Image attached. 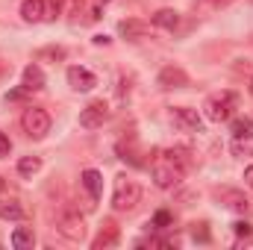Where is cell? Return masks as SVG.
<instances>
[{
  "label": "cell",
  "mask_w": 253,
  "mask_h": 250,
  "mask_svg": "<svg viewBox=\"0 0 253 250\" xmlns=\"http://www.w3.org/2000/svg\"><path fill=\"white\" fill-rule=\"evenodd\" d=\"M236 109H239V94H236V91H227V88L209 94L206 103H203V115H206L209 121H215V124L230 121V118L236 115Z\"/></svg>",
  "instance_id": "1"
},
{
  "label": "cell",
  "mask_w": 253,
  "mask_h": 250,
  "mask_svg": "<svg viewBox=\"0 0 253 250\" xmlns=\"http://www.w3.org/2000/svg\"><path fill=\"white\" fill-rule=\"evenodd\" d=\"M141 203V186L135 180H129L126 174L115 177V188H112V209L115 212H132Z\"/></svg>",
  "instance_id": "2"
},
{
  "label": "cell",
  "mask_w": 253,
  "mask_h": 250,
  "mask_svg": "<svg viewBox=\"0 0 253 250\" xmlns=\"http://www.w3.org/2000/svg\"><path fill=\"white\" fill-rule=\"evenodd\" d=\"M150 174H153V183H156L159 188H174L183 177H186V171H183L180 165H174L165 153L153 156V162H150Z\"/></svg>",
  "instance_id": "3"
},
{
  "label": "cell",
  "mask_w": 253,
  "mask_h": 250,
  "mask_svg": "<svg viewBox=\"0 0 253 250\" xmlns=\"http://www.w3.org/2000/svg\"><path fill=\"white\" fill-rule=\"evenodd\" d=\"M21 129L27 132V138H44L50 132V115L42 109V106H27L24 115H21Z\"/></svg>",
  "instance_id": "4"
},
{
  "label": "cell",
  "mask_w": 253,
  "mask_h": 250,
  "mask_svg": "<svg viewBox=\"0 0 253 250\" xmlns=\"http://www.w3.org/2000/svg\"><path fill=\"white\" fill-rule=\"evenodd\" d=\"M56 230L68 242H83L85 239V221L77 212H59L56 215Z\"/></svg>",
  "instance_id": "5"
},
{
  "label": "cell",
  "mask_w": 253,
  "mask_h": 250,
  "mask_svg": "<svg viewBox=\"0 0 253 250\" xmlns=\"http://www.w3.org/2000/svg\"><path fill=\"white\" fill-rule=\"evenodd\" d=\"M215 197H218V203H224L230 212H239V215H248L253 209L251 197L239 188H215Z\"/></svg>",
  "instance_id": "6"
},
{
  "label": "cell",
  "mask_w": 253,
  "mask_h": 250,
  "mask_svg": "<svg viewBox=\"0 0 253 250\" xmlns=\"http://www.w3.org/2000/svg\"><path fill=\"white\" fill-rule=\"evenodd\" d=\"M106 118H109V103H106V100H91V103L80 112V126L97 129V126H103Z\"/></svg>",
  "instance_id": "7"
},
{
  "label": "cell",
  "mask_w": 253,
  "mask_h": 250,
  "mask_svg": "<svg viewBox=\"0 0 253 250\" xmlns=\"http://www.w3.org/2000/svg\"><path fill=\"white\" fill-rule=\"evenodd\" d=\"M171 124L177 126V129H183V132H200V115H197V109H189V106H174L171 109Z\"/></svg>",
  "instance_id": "8"
},
{
  "label": "cell",
  "mask_w": 253,
  "mask_h": 250,
  "mask_svg": "<svg viewBox=\"0 0 253 250\" xmlns=\"http://www.w3.org/2000/svg\"><path fill=\"white\" fill-rule=\"evenodd\" d=\"M156 83H159V88H165V91H171V88H186V85H189V74H186L183 68H177V65H165V68L159 71Z\"/></svg>",
  "instance_id": "9"
},
{
  "label": "cell",
  "mask_w": 253,
  "mask_h": 250,
  "mask_svg": "<svg viewBox=\"0 0 253 250\" xmlns=\"http://www.w3.org/2000/svg\"><path fill=\"white\" fill-rule=\"evenodd\" d=\"M21 18H24L27 24H42V21L53 18V15H50L47 0H24V3H21Z\"/></svg>",
  "instance_id": "10"
},
{
  "label": "cell",
  "mask_w": 253,
  "mask_h": 250,
  "mask_svg": "<svg viewBox=\"0 0 253 250\" xmlns=\"http://www.w3.org/2000/svg\"><path fill=\"white\" fill-rule=\"evenodd\" d=\"M68 85H71L74 91H91V88L97 85V77H94L88 68L74 65V68H68Z\"/></svg>",
  "instance_id": "11"
},
{
  "label": "cell",
  "mask_w": 253,
  "mask_h": 250,
  "mask_svg": "<svg viewBox=\"0 0 253 250\" xmlns=\"http://www.w3.org/2000/svg\"><path fill=\"white\" fill-rule=\"evenodd\" d=\"M121 242V233H118V224L115 221H103V227H100V233L94 236V242H91V248L94 250H106V248H115Z\"/></svg>",
  "instance_id": "12"
},
{
  "label": "cell",
  "mask_w": 253,
  "mask_h": 250,
  "mask_svg": "<svg viewBox=\"0 0 253 250\" xmlns=\"http://www.w3.org/2000/svg\"><path fill=\"white\" fill-rule=\"evenodd\" d=\"M118 33L129 39V42H141V39H153V33H150V24H144V21H121L118 24Z\"/></svg>",
  "instance_id": "13"
},
{
  "label": "cell",
  "mask_w": 253,
  "mask_h": 250,
  "mask_svg": "<svg viewBox=\"0 0 253 250\" xmlns=\"http://www.w3.org/2000/svg\"><path fill=\"white\" fill-rule=\"evenodd\" d=\"M80 186L88 191V197H91V203H94V200H100V194H103V174L94 171V168H88V171H83Z\"/></svg>",
  "instance_id": "14"
},
{
  "label": "cell",
  "mask_w": 253,
  "mask_h": 250,
  "mask_svg": "<svg viewBox=\"0 0 253 250\" xmlns=\"http://www.w3.org/2000/svg\"><path fill=\"white\" fill-rule=\"evenodd\" d=\"M44 83H47V80H44V71H42L36 62L24 68V91H42Z\"/></svg>",
  "instance_id": "15"
},
{
  "label": "cell",
  "mask_w": 253,
  "mask_h": 250,
  "mask_svg": "<svg viewBox=\"0 0 253 250\" xmlns=\"http://www.w3.org/2000/svg\"><path fill=\"white\" fill-rule=\"evenodd\" d=\"M27 215V209L21 206V200L15 197H0V218L3 221H21Z\"/></svg>",
  "instance_id": "16"
},
{
  "label": "cell",
  "mask_w": 253,
  "mask_h": 250,
  "mask_svg": "<svg viewBox=\"0 0 253 250\" xmlns=\"http://www.w3.org/2000/svg\"><path fill=\"white\" fill-rule=\"evenodd\" d=\"M118 153H121V159L129 162V165H144L141 150H138V144H135V135H129L126 141H118Z\"/></svg>",
  "instance_id": "17"
},
{
  "label": "cell",
  "mask_w": 253,
  "mask_h": 250,
  "mask_svg": "<svg viewBox=\"0 0 253 250\" xmlns=\"http://www.w3.org/2000/svg\"><path fill=\"white\" fill-rule=\"evenodd\" d=\"M162 153H165V156H168V159H171L174 165H180V168H183L186 174L191 171V162H194V159H191V150H189V147L177 144V147H168V150H162Z\"/></svg>",
  "instance_id": "18"
},
{
  "label": "cell",
  "mask_w": 253,
  "mask_h": 250,
  "mask_svg": "<svg viewBox=\"0 0 253 250\" xmlns=\"http://www.w3.org/2000/svg\"><path fill=\"white\" fill-rule=\"evenodd\" d=\"M153 24L156 27H162V30H177L180 27V12H174V9H159L156 15H153Z\"/></svg>",
  "instance_id": "19"
},
{
  "label": "cell",
  "mask_w": 253,
  "mask_h": 250,
  "mask_svg": "<svg viewBox=\"0 0 253 250\" xmlns=\"http://www.w3.org/2000/svg\"><path fill=\"white\" fill-rule=\"evenodd\" d=\"M230 150H233V156H239V159L253 156V132H248V135H236L233 144H230Z\"/></svg>",
  "instance_id": "20"
},
{
  "label": "cell",
  "mask_w": 253,
  "mask_h": 250,
  "mask_svg": "<svg viewBox=\"0 0 253 250\" xmlns=\"http://www.w3.org/2000/svg\"><path fill=\"white\" fill-rule=\"evenodd\" d=\"M236 0H191V9L200 12V15H209V12H221L227 6H233Z\"/></svg>",
  "instance_id": "21"
},
{
  "label": "cell",
  "mask_w": 253,
  "mask_h": 250,
  "mask_svg": "<svg viewBox=\"0 0 253 250\" xmlns=\"http://www.w3.org/2000/svg\"><path fill=\"white\" fill-rule=\"evenodd\" d=\"M36 245V236H33V230H27V227H18L15 233H12V248L18 250H27Z\"/></svg>",
  "instance_id": "22"
},
{
  "label": "cell",
  "mask_w": 253,
  "mask_h": 250,
  "mask_svg": "<svg viewBox=\"0 0 253 250\" xmlns=\"http://www.w3.org/2000/svg\"><path fill=\"white\" fill-rule=\"evenodd\" d=\"M42 171V159L39 156H24V159H18V174L21 177H33V174H39Z\"/></svg>",
  "instance_id": "23"
},
{
  "label": "cell",
  "mask_w": 253,
  "mask_h": 250,
  "mask_svg": "<svg viewBox=\"0 0 253 250\" xmlns=\"http://www.w3.org/2000/svg\"><path fill=\"white\" fill-rule=\"evenodd\" d=\"M36 59H39V62H62L65 47H56V44H53V47H42V50L36 53Z\"/></svg>",
  "instance_id": "24"
},
{
  "label": "cell",
  "mask_w": 253,
  "mask_h": 250,
  "mask_svg": "<svg viewBox=\"0 0 253 250\" xmlns=\"http://www.w3.org/2000/svg\"><path fill=\"white\" fill-rule=\"evenodd\" d=\"M233 121V135H248V132H253V121L251 118H230Z\"/></svg>",
  "instance_id": "25"
},
{
  "label": "cell",
  "mask_w": 253,
  "mask_h": 250,
  "mask_svg": "<svg viewBox=\"0 0 253 250\" xmlns=\"http://www.w3.org/2000/svg\"><path fill=\"white\" fill-rule=\"evenodd\" d=\"M135 245H138V248H174L177 242H171V239H156V236H150V239H138Z\"/></svg>",
  "instance_id": "26"
},
{
  "label": "cell",
  "mask_w": 253,
  "mask_h": 250,
  "mask_svg": "<svg viewBox=\"0 0 253 250\" xmlns=\"http://www.w3.org/2000/svg\"><path fill=\"white\" fill-rule=\"evenodd\" d=\"M171 221H174V218H171V212H168V209H159V212L153 215V227H156V230H168V227H171Z\"/></svg>",
  "instance_id": "27"
},
{
  "label": "cell",
  "mask_w": 253,
  "mask_h": 250,
  "mask_svg": "<svg viewBox=\"0 0 253 250\" xmlns=\"http://www.w3.org/2000/svg\"><path fill=\"white\" fill-rule=\"evenodd\" d=\"M191 239H194V242H209V230H206V224H203V221H200V224H191Z\"/></svg>",
  "instance_id": "28"
},
{
  "label": "cell",
  "mask_w": 253,
  "mask_h": 250,
  "mask_svg": "<svg viewBox=\"0 0 253 250\" xmlns=\"http://www.w3.org/2000/svg\"><path fill=\"white\" fill-rule=\"evenodd\" d=\"M233 233H236V236L242 239V236H248V233H253V227L248 224V221H236V224H233Z\"/></svg>",
  "instance_id": "29"
},
{
  "label": "cell",
  "mask_w": 253,
  "mask_h": 250,
  "mask_svg": "<svg viewBox=\"0 0 253 250\" xmlns=\"http://www.w3.org/2000/svg\"><path fill=\"white\" fill-rule=\"evenodd\" d=\"M9 150H12V141H9V135H6V132H0V159H3V156H9Z\"/></svg>",
  "instance_id": "30"
},
{
  "label": "cell",
  "mask_w": 253,
  "mask_h": 250,
  "mask_svg": "<svg viewBox=\"0 0 253 250\" xmlns=\"http://www.w3.org/2000/svg\"><path fill=\"white\" fill-rule=\"evenodd\" d=\"M47 6H50V15L56 18L59 12H62V6H65V0H47Z\"/></svg>",
  "instance_id": "31"
},
{
  "label": "cell",
  "mask_w": 253,
  "mask_h": 250,
  "mask_svg": "<svg viewBox=\"0 0 253 250\" xmlns=\"http://www.w3.org/2000/svg\"><path fill=\"white\" fill-rule=\"evenodd\" d=\"M239 248H253V233H248V236L239 239Z\"/></svg>",
  "instance_id": "32"
},
{
  "label": "cell",
  "mask_w": 253,
  "mask_h": 250,
  "mask_svg": "<svg viewBox=\"0 0 253 250\" xmlns=\"http://www.w3.org/2000/svg\"><path fill=\"white\" fill-rule=\"evenodd\" d=\"M9 71H12V65L6 62V59H0V80H3V77H6Z\"/></svg>",
  "instance_id": "33"
},
{
  "label": "cell",
  "mask_w": 253,
  "mask_h": 250,
  "mask_svg": "<svg viewBox=\"0 0 253 250\" xmlns=\"http://www.w3.org/2000/svg\"><path fill=\"white\" fill-rule=\"evenodd\" d=\"M245 183H248V186L253 188V165L248 168V171H245Z\"/></svg>",
  "instance_id": "34"
},
{
  "label": "cell",
  "mask_w": 253,
  "mask_h": 250,
  "mask_svg": "<svg viewBox=\"0 0 253 250\" xmlns=\"http://www.w3.org/2000/svg\"><path fill=\"white\" fill-rule=\"evenodd\" d=\"M100 6H109V0H94V12H97Z\"/></svg>",
  "instance_id": "35"
},
{
  "label": "cell",
  "mask_w": 253,
  "mask_h": 250,
  "mask_svg": "<svg viewBox=\"0 0 253 250\" xmlns=\"http://www.w3.org/2000/svg\"><path fill=\"white\" fill-rule=\"evenodd\" d=\"M3 188H6V180H3V177H0V191H3Z\"/></svg>",
  "instance_id": "36"
},
{
  "label": "cell",
  "mask_w": 253,
  "mask_h": 250,
  "mask_svg": "<svg viewBox=\"0 0 253 250\" xmlns=\"http://www.w3.org/2000/svg\"><path fill=\"white\" fill-rule=\"evenodd\" d=\"M251 94H253V80H251Z\"/></svg>",
  "instance_id": "37"
},
{
  "label": "cell",
  "mask_w": 253,
  "mask_h": 250,
  "mask_svg": "<svg viewBox=\"0 0 253 250\" xmlns=\"http://www.w3.org/2000/svg\"><path fill=\"white\" fill-rule=\"evenodd\" d=\"M251 3H253V0H251Z\"/></svg>",
  "instance_id": "38"
}]
</instances>
